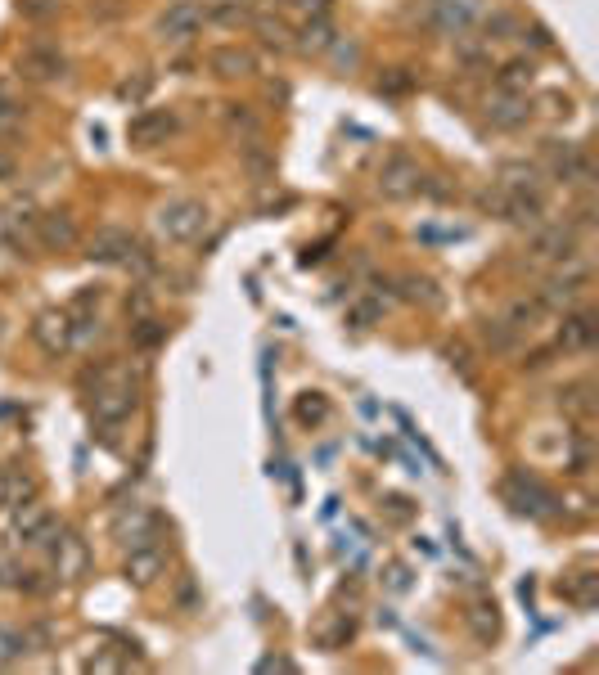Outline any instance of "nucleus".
<instances>
[{"label":"nucleus","instance_id":"1","mask_svg":"<svg viewBox=\"0 0 599 675\" xmlns=\"http://www.w3.org/2000/svg\"><path fill=\"white\" fill-rule=\"evenodd\" d=\"M154 225L167 243H194L208 230V207H203L199 198H172V203L158 207Z\"/></svg>","mask_w":599,"mask_h":675},{"label":"nucleus","instance_id":"2","mask_svg":"<svg viewBox=\"0 0 599 675\" xmlns=\"http://www.w3.org/2000/svg\"><path fill=\"white\" fill-rule=\"evenodd\" d=\"M568 270H559L554 279H545V288H541V297H536V306H550V311H568L572 302L581 297V288H586V279H590V270H586V261H563Z\"/></svg>","mask_w":599,"mask_h":675},{"label":"nucleus","instance_id":"3","mask_svg":"<svg viewBox=\"0 0 599 675\" xmlns=\"http://www.w3.org/2000/svg\"><path fill=\"white\" fill-rule=\"evenodd\" d=\"M203 18H208V9H203L199 0H176V5H167V14L158 18V41H167V45L194 41Z\"/></svg>","mask_w":599,"mask_h":675},{"label":"nucleus","instance_id":"4","mask_svg":"<svg viewBox=\"0 0 599 675\" xmlns=\"http://www.w3.org/2000/svg\"><path fill=\"white\" fill-rule=\"evenodd\" d=\"M419 185H424V171H419L415 158L392 153V158L383 162V171H379V194L383 198H410V194H419Z\"/></svg>","mask_w":599,"mask_h":675},{"label":"nucleus","instance_id":"5","mask_svg":"<svg viewBox=\"0 0 599 675\" xmlns=\"http://www.w3.org/2000/svg\"><path fill=\"white\" fill-rule=\"evenodd\" d=\"M172 131H176L172 108H140V113L127 122V140L136 144V149H154V144H163Z\"/></svg>","mask_w":599,"mask_h":675},{"label":"nucleus","instance_id":"6","mask_svg":"<svg viewBox=\"0 0 599 675\" xmlns=\"http://www.w3.org/2000/svg\"><path fill=\"white\" fill-rule=\"evenodd\" d=\"M19 72L28 81H59V77H68V59L59 45H28L19 54Z\"/></svg>","mask_w":599,"mask_h":675},{"label":"nucleus","instance_id":"7","mask_svg":"<svg viewBox=\"0 0 599 675\" xmlns=\"http://www.w3.org/2000/svg\"><path fill=\"white\" fill-rule=\"evenodd\" d=\"M32 338L46 356H64L73 347V315L68 311H41L37 324H32Z\"/></svg>","mask_w":599,"mask_h":675},{"label":"nucleus","instance_id":"8","mask_svg":"<svg viewBox=\"0 0 599 675\" xmlns=\"http://www.w3.org/2000/svg\"><path fill=\"white\" fill-rule=\"evenodd\" d=\"M163 567H167V554H163V545H136V549H127V563H122V576H127L131 585H154L158 576H163Z\"/></svg>","mask_w":599,"mask_h":675},{"label":"nucleus","instance_id":"9","mask_svg":"<svg viewBox=\"0 0 599 675\" xmlns=\"http://www.w3.org/2000/svg\"><path fill=\"white\" fill-rule=\"evenodd\" d=\"M131 252H136V234L118 230V225H104V230L86 243V257H91V261H109V266H127Z\"/></svg>","mask_w":599,"mask_h":675},{"label":"nucleus","instance_id":"10","mask_svg":"<svg viewBox=\"0 0 599 675\" xmlns=\"http://www.w3.org/2000/svg\"><path fill=\"white\" fill-rule=\"evenodd\" d=\"M532 257H541V261H572V257H577V230H572V225H545V230H536Z\"/></svg>","mask_w":599,"mask_h":675},{"label":"nucleus","instance_id":"11","mask_svg":"<svg viewBox=\"0 0 599 675\" xmlns=\"http://www.w3.org/2000/svg\"><path fill=\"white\" fill-rule=\"evenodd\" d=\"M131 410H136V392L131 387H95V401H91V414L95 423H122L131 419Z\"/></svg>","mask_w":599,"mask_h":675},{"label":"nucleus","instance_id":"12","mask_svg":"<svg viewBox=\"0 0 599 675\" xmlns=\"http://www.w3.org/2000/svg\"><path fill=\"white\" fill-rule=\"evenodd\" d=\"M208 68L217 72V77H253L257 59L244 45H217V50H208Z\"/></svg>","mask_w":599,"mask_h":675},{"label":"nucleus","instance_id":"13","mask_svg":"<svg viewBox=\"0 0 599 675\" xmlns=\"http://www.w3.org/2000/svg\"><path fill=\"white\" fill-rule=\"evenodd\" d=\"M527 113H532L527 95H509V90H500V95L487 104V122L500 126V131H514V126H523Z\"/></svg>","mask_w":599,"mask_h":675},{"label":"nucleus","instance_id":"14","mask_svg":"<svg viewBox=\"0 0 599 675\" xmlns=\"http://www.w3.org/2000/svg\"><path fill=\"white\" fill-rule=\"evenodd\" d=\"M473 14H478V0H433V9H428V18L442 32H464L473 23Z\"/></svg>","mask_w":599,"mask_h":675},{"label":"nucleus","instance_id":"15","mask_svg":"<svg viewBox=\"0 0 599 675\" xmlns=\"http://www.w3.org/2000/svg\"><path fill=\"white\" fill-rule=\"evenodd\" d=\"M154 527H158L154 513H145V509H136V504H131V509L118 518V527H113V531H118V540L127 549H136V545H149V540H154Z\"/></svg>","mask_w":599,"mask_h":675},{"label":"nucleus","instance_id":"16","mask_svg":"<svg viewBox=\"0 0 599 675\" xmlns=\"http://www.w3.org/2000/svg\"><path fill=\"white\" fill-rule=\"evenodd\" d=\"M595 342V315L590 311H568L559 329V347L563 351H586Z\"/></svg>","mask_w":599,"mask_h":675},{"label":"nucleus","instance_id":"17","mask_svg":"<svg viewBox=\"0 0 599 675\" xmlns=\"http://www.w3.org/2000/svg\"><path fill=\"white\" fill-rule=\"evenodd\" d=\"M500 189H509V194H541V167L536 162H505L500 167Z\"/></svg>","mask_w":599,"mask_h":675},{"label":"nucleus","instance_id":"18","mask_svg":"<svg viewBox=\"0 0 599 675\" xmlns=\"http://www.w3.org/2000/svg\"><path fill=\"white\" fill-rule=\"evenodd\" d=\"M37 230H41V239H46L50 248H73V243H77V225H73V216H68V212L37 216Z\"/></svg>","mask_w":599,"mask_h":675},{"label":"nucleus","instance_id":"19","mask_svg":"<svg viewBox=\"0 0 599 675\" xmlns=\"http://www.w3.org/2000/svg\"><path fill=\"white\" fill-rule=\"evenodd\" d=\"M496 86L509 90V95H527V86H532V63H527V59H509L505 68L496 72Z\"/></svg>","mask_w":599,"mask_h":675},{"label":"nucleus","instance_id":"20","mask_svg":"<svg viewBox=\"0 0 599 675\" xmlns=\"http://www.w3.org/2000/svg\"><path fill=\"white\" fill-rule=\"evenodd\" d=\"M55 554H64V558H59V576L77 581V576H82V567H86V549H82V540H77V536H59Z\"/></svg>","mask_w":599,"mask_h":675},{"label":"nucleus","instance_id":"21","mask_svg":"<svg viewBox=\"0 0 599 675\" xmlns=\"http://www.w3.org/2000/svg\"><path fill=\"white\" fill-rule=\"evenodd\" d=\"M298 45H302L307 54H325L329 45H334V27H329V18H325V14L311 18V23L302 27V41H298Z\"/></svg>","mask_w":599,"mask_h":675},{"label":"nucleus","instance_id":"22","mask_svg":"<svg viewBox=\"0 0 599 675\" xmlns=\"http://www.w3.org/2000/svg\"><path fill=\"white\" fill-rule=\"evenodd\" d=\"M46 522H50V513L41 509L37 500H28V504H19V518H14V536H23V540L32 545V540H37V531L46 527Z\"/></svg>","mask_w":599,"mask_h":675},{"label":"nucleus","instance_id":"23","mask_svg":"<svg viewBox=\"0 0 599 675\" xmlns=\"http://www.w3.org/2000/svg\"><path fill=\"white\" fill-rule=\"evenodd\" d=\"M28 500H37V477L10 473V468H5V504L19 509V504H28Z\"/></svg>","mask_w":599,"mask_h":675},{"label":"nucleus","instance_id":"24","mask_svg":"<svg viewBox=\"0 0 599 675\" xmlns=\"http://www.w3.org/2000/svg\"><path fill=\"white\" fill-rule=\"evenodd\" d=\"M469 626H473V635L487 644V639H496V630H500V617H496V603H478V608H469Z\"/></svg>","mask_w":599,"mask_h":675},{"label":"nucleus","instance_id":"25","mask_svg":"<svg viewBox=\"0 0 599 675\" xmlns=\"http://www.w3.org/2000/svg\"><path fill=\"white\" fill-rule=\"evenodd\" d=\"M325 419H329V401H325V396H316V392L302 396V401H298V423H311V428H316V423H325Z\"/></svg>","mask_w":599,"mask_h":675},{"label":"nucleus","instance_id":"26","mask_svg":"<svg viewBox=\"0 0 599 675\" xmlns=\"http://www.w3.org/2000/svg\"><path fill=\"white\" fill-rule=\"evenodd\" d=\"M257 32H262V41L271 45V50H289V27L280 23V18H257Z\"/></svg>","mask_w":599,"mask_h":675},{"label":"nucleus","instance_id":"27","mask_svg":"<svg viewBox=\"0 0 599 675\" xmlns=\"http://www.w3.org/2000/svg\"><path fill=\"white\" fill-rule=\"evenodd\" d=\"M559 396H563V405H568L572 414H581V419L595 410V401H590V383H572L568 392H559Z\"/></svg>","mask_w":599,"mask_h":675},{"label":"nucleus","instance_id":"28","mask_svg":"<svg viewBox=\"0 0 599 675\" xmlns=\"http://www.w3.org/2000/svg\"><path fill=\"white\" fill-rule=\"evenodd\" d=\"M163 333H167L163 324L145 315V320H136V329H131V342H136V347H158V342H163Z\"/></svg>","mask_w":599,"mask_h":675},{"label":"nucleus","instance_id":"29","mask_svg":"<svg viewBox=\"0 0 599 675\" xmlns=\"http://www.w3.org/2000/svg\"><path fill=\"white\" fill-rule=\"evenodd\" d=\"M226 126H235V131H257V117L248 113V104H226Z\"/></svg>","mask_w":599,"mask_h":675},{"label":"nucleus","instance_id":"30","mask_svg":"<svg viewBox=\"0 0 599 675\" xmlns=\"http://www.w3.org/2000/svg\"><path fill=\"white\" fill-rule=\"evenodd\" d=\"M514 338H518V333L509 329L505 320H491V324H487V342H491V347L505 351V347H514Z\"/></svg>","mask_w":599,"mask_h":675},{"label":"nucleus","instance_id":"31","mask_svg":"<svg viewBox=\"0 0 599 675\" xmlns=\"http://www.w3.org/2000/svg\"><path fill=\"white\" fill-rule=\"evenodd\" d=\"M154 86V77H131L118 86V99H127V104H136V99H145V90Z\"/></svg>","mask_w":599,"mask_h":675},{"label":"nucleus","instance_id":"32","mask_svg":"<svg viewBox=\"0 0 599 675\" xmlns=\"http://www.w3.org/2000/svg\"><path fill=\"white\" fill-rule=\"evenodd\" d=\"M563 594H568L572 603H590V599H595V576H581V581L563 585Z\"/></svg>","mask_w":599,"mask_h":675},{"label":"nucleus","instance_id":"33","mask_svg":"<svg viewBox=\"0 0 599 675\" xmlns=\"http://www.w3.org/2000/svg\"><path fill=\"white\" fill-rule=\"evenodd\" d=\"M406 297L410 302H437L433 279H406Z\"/></svg>","mask_w":599,"mask_h":675},{"label":"nucleus","instance_id":"34","mask_svg":"<svg viewBox=\"0 0 599 675\" xmlns=\"http://www.w3.org/2000/svg\"><path fill=\"white\" fill-rule=\"evenodd\" d=\"M19 9L28 18H50V14H59V0H19Z\"/></svg>","mask_w":599,"mask_h":675},{"label":"nucleus","instance_id":"35","mask_svg":"<svg viewBox=\"0 0 599 675\" xmlns=\"http://www.w3.org/2000/svg\"><path fill=\"white\" fill-rule=\"evenodd\" d=\"M487 32H500L496 41H505L509 32H518V23H514V18H509V14H491V18H487Z\"/></svg>","mask_w":599,"mask_h":675},{"label":"nucleus","instance_id":"36","mask_svg":"<svg viewBox=\"0 0 599 675\" xmlns=\"http://www.w3.org/2000/svg\"><path fill=\"white\" fill-rule=\"evenodd\" d=\"M208 18H221V23H244L248 9H244V5H221V9H212Z\"/></svg>","mask_w":599,"mask_h":675},{"label":"nucleus","instance_id":"37","mask_svg":"<svg viewBox=\"0 0 599 675\" xmlns=\"http://www.w3.org/2000/svg\"><path fill=\"white\" fill-rule=\"evenodd\" d=\"M122 14V0H100V5H91V18H118Z\"/></svg>","mask_w":599,"mask_h":675},{"label":"nucleus","instance_id":"38","mask_svg":"<svg viewBox=\"0 0 599 675\" xmlns=\"http://www.w3.org/2000/svg\"><path fill=\"white\" fill-rule=\"evenodd\" d=\"M379 90H392V95H401V90H410V77H406V72H392V77L388 81H379Z\"/></svg>","mask_w":599,"mask_h":675},{"label":"nucleus","instance_id":"39","mask_svg":"<svg viewBox=\"0 0 599 675\" xmlns=\"http://www.w3.org/2000/svg\"><path fill=\"white\" fill-rule=\"evenodd\" d=\"M19 576H23V572L10 563V558H0V585H19Z\"/></svg>","mask_w":599,"mask_h":675},{"label":"nucleus","instance_id":"40","mask_svg":"<svg viewBox=\"0 0 599 675\" xmlns=\"http://www.w3.org/2000/svg\"><path fill=\"white\" fill-rule=\"evenodd\" d=\"M14 117H19V104H14V99H5V95H0V126H10Z\"/></svg>","mask_w":599,"mask_h":675},{"label":"nucleus","instance_id":"41","mask_svg":"<svg viewBox=\"0 0 599 675\" xmlns=\"http://www.w3.org/2000/svg\"><path fill=\"white\" fill-rule=\"evenodd\" d=\"M0 180H14V158L10 153H0Z\"/></svg>","mask_w":599,"mask_h":675},{"label":"nucleus","instance_id":"42","mask_svg":"<svg viewBox=\"0 0 599 675\" xmlns=\"http://www.w3.org/2000/svg\"><path fill=\"white\" fill-rule=\"evenodd\" d=\"M302 5H307V9H316V14H325V9H329V0H302Z\"/></svg>","mask_w":599,"mask_h":675},{"label":"nucleus","instance_id":"43","mask_svg":"<svg viewBox=\"0 0 599 675\" xmlns=\"http://www.w3.org/2000/svg\"><path fill=\"white\" fill-rule=\"evenodd\" d=\"M0 509H5V468H0Z\"/></svg>","mask_w":599,"mask_h":675}]
</instances>
